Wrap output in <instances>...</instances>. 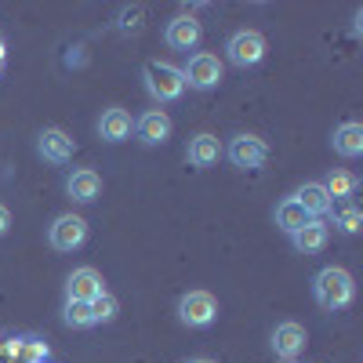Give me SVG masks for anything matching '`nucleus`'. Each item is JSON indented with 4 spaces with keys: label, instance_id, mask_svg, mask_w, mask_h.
<instances>
[{
    "label": "nucleus",
    "instance_id": "1",
    "mask_svg": "<svg viewBox=\"0 0 363 363\" xmlns=\"http://www.w3.org/2000/svg\"><path fill=\"white\" fill-rule=\"evenodd\" d=\"M313 298H316V306L327 309V313H338L345 306H352V298H356V284L345 269L338 265H327L320 269L316 277H313Z\"/></svg>",
    "mask_w": 363,
    "mask_h": 363
},
{
    "label": "nucleus",
    "instance_id": "2",
    "mask_svg": "<svg viewBox=\"0 0 363 363\" xmlns=\"http://www.w3.org/2000/svg\"><path fill=\"white\" fill-rule=\"evenodd\" d=\"M142 80H145L149 99L160 102V106L178 102L182 95H186V80H182V69L171 66V62H160V58H153V62L142 66Z\"/></svg>",
    "mask_w": 363,
    "mask_h": 363
},
{
    "label": "nucleus",
    "instance_id": "3",
    "mask_svg": "<svg viewBox=\"0 0 363 363\" xmlns=\"http://www.w3.org/2000/svg\"><path fill=\"white\" fill-rule=\"evenodd\" d=\"M182 80H186V87H193V91H211V87H218V80H222V62H218V55H211V51L189 55V62L182 66Z\"/></svg>",
    "mask_w": 363,
    "mask_h": 363
},
{
    "label": "nucleus",
    "instance_id": "4",
    "mask_svg": "<svg viewBox=\"0 0 363 363\" xmlns=\"http://www.w3.org/2000/svg\"><path fill=\"white\" fill-rule=\"evenodd\" d=\"M218 316V301L211 291H189L178 298V320L186 327H211Z\"/></svg>",
    "mask_w": 363,
    "mask_h": 363
},
{
    "label": "nucleus",
    "instance_id": "5",
    "mask_svg": "<svg viewBox=\"0 0 363 363\" xmlns=\"http://www.w3.org/2000/svg\"><path fill=\"white\" fill-rule=\"evenodd\" d=\"M225 58L240 69L258 66L265 58V37L258 33V29H240V33H233L229 44H225Z\"/></svg>",
    "mask_w": 363,
    "mask_h": 363
},
{
    "label": "nucleus",
    "instance_id": "6",
    "mask_svg": "<svg viewBox=\"0 0 363 363\" xmlns=\"http://www.w3.org/2000/svg\"><path fill=\"white\" fill-rule=\"evenodd\" d=\"M225 157L240 171H255V167H262L269 160V145L258 135H233L229 145H225Z\"/></svg>",
    "mask_w": 363,
    "mask_h": 363
},
{
    "label": "nucleus",
    "instance_id": "7",
    "mask_svg": "<svg viewBox=\"0 0 363 363\" xmlns=\"http://www.w3.org/2000/svg\"><path fill=\"white\" fill-rule=\"evenodd\" d=\"M48 240L55 251H77L87 240V222L80 215H58L48 229Z\"/></svg>",
    "mask_w": 363,
    "mask_h": 363
},
{
    "label": "nucleus",
    "instance_id": "8",
    "mask_svg": "<svg viewBox=\"0 0 363 363\" xmlns=\"http://www.w3.org/2000/svg\"><path fill=\"white\" fill-rule=\"evenodd\" d=\"M37 153H40L48 164H69L73 153H77V142H73L62 128H44L40 138H37Z\"/></svg>",
    "mask_w": 363,
    "mask_h": 363
},
{
    "label": "nucleus",
    "instance_id": "9",
    "mask_svg": "<svg viewBox=\"0 0 363 363\" xmlns=\"http://www.w3.org/2000/svg\"><path fill=\"white\" fill-rule=\"evenodd\" d=\"M200 37H203V26H200L193 15H178V18H171L167 29H164V40H167V48H174V51H193V48L200 44Z\"/></svg>",
    "mask_w": 363,
    "mask_h": 363
},
{
    "label": "nucleus",
    "instance_id": "10",
    "mask_svg": "<svg viewBox=\"0 0 363 363\" xmlns=\"http://www.w3.org/2000/svg\"><path fill=\"white\" fill-rule=\"evenodd\" d=\"M135 135L142 145H164L171 138V116L164 109H145L135 120Z\"/></svg>",
    "mask_w": 363,
    "mask_h": 363
},
{
    "label": "nucleus",
    "instance_id": "11",
    "mask_svg": "<svg viewBox=\"0 0 363 363\" xmlns=\"http://www.w3.org/2000/svg\"><path fill=\"white\" fill-rule=\"evenodd\" d=\"M102 291H106V284H102V277H99L91 265L73 269L69 280H66V298H69V301H95Z\"/></svg>",
    "mask_w": 363,
    "mask_h": 363
},
{
    "label": "nucleus",
    "instance_id": "12",
    "mask_svg": "<svg viewBox=\"0 0 363 363\" xmlns=\"http://www.w3.org/2000/svg\"><path fill=\"white\" fill-rule=\"evenodd\" d=\"M309 335H306V327L294 323V320H284L277 323V330H272V352H277L280 359H294L301 349H306Z\"/></svg>",
    "mask_w": 363,
    "mask_h": 363
},
{
    "label": "nucleus",
    "instance_id": "13",
    "mask_svg": "<svg viewBox=\"0 0 363 363\" xmlns=\"http://www.w3.org/2000/svg\"><path fill=\"white\" fill-rule=\"evenodd\" d=\"M327 240H330V225H327L323 218H309L306 225L291 236V244H294V251H301V255H316V251L327 247Z\"/></svg>",
    "mask_w": 363,
    "mask_h": 363
},
{
    "label": "nucleus",
    "instance_id": "14",
    "mask_svg": "<svg viewBox=\"0 0 363 363\" xmlns=\"http://www.w3.org/2000/svg\"><path fill=\"white\" fill-rule=\"evenodd\" d=\"M294 203H298L301 211H306L309 218H323L327 211H330V203H335V200L327 196L323 182H306V186H301V189L294 193Z\"/></svg>",
    "mask_w": 363,
    "mask_h": 363
},
{
    "label": "nucleus",
    "instance_id": "15",
    "mask_svg": "<svg viewBox=\"0 0 363 363\" xmlns=\"http://www.w3.org/2000/svg\"><path fill=\"white\" fill-rule=\"evenodd\" d=\"M66 193L77 200V203H91V200H99L102 193V178L91 171V167H80L66 178Z\"/></svg>",
    "mask_w": 363,
    "mask_h": 363
},
{
    "label": "nucleus",
    "instance_id": "16",
    "mask_svg": "<svg viewBox=\"0 0 363 363\" xmlns=\"http://www.w3.org/2000/svg\"><path fill=\"white\" fill-rule=\"evenodd\" d=\"M218 157H222V142L207 131L189 138V145H186V160L193 167H211V164H218Z\"/></svg>",
    "mask_w": 363,
    "mask_h": 363
},
{
    "label": "nucleus",
    "instance_id": "17",
    "mask_svg": "<svg viewBox=\"0 0 363 363\" xmlns=\"http://www.w3.org/2000/svg\"><path fill=\"white\" fill-rule=\"evenodd\" d=\"M335 153L338 157H345V160H356V157H363V124H356V120H349V124H342L338 131H335Z\"/></svg>",
    "mask_w": 363,
    "mask_h": 363
},
{
    "label": "nucleus",
    "instance_id": "18",
    "mask_svg": "<svg viewBox=\"0 0 363 363\" xmlns=\"http://www.w3.org/2000/svg\"><path fill=\"white\" fill-rule=\"evenodd\" d=\"M99 135H102V142H124L131 135V113L116 109V106L106 109L102 120H99Z\"/></svg>",
    "mask_w": 363,
    "mask_h": 363
},
{
    "label": "nucleus",
    "instance_id": "19",
    "mask_svg": "<svg viewBox=\"0 0 363 363\" xmlns=\"http://www.w3.org/2000/svg\"><path fill=\"white\" fill-rule=\"evenodd\" d=\"M309 222V215H306V211H301L298 203H294V196H287L280 207H277V225L287 233V236H294L301 225H306Z\"/></svg>",
    "mask_w": 363,
    "mask_h": 363
},
{
    "label": "nucleus",
    "instance_id": "20",
    "mask_svg": "<svg viewBox=\"0 0 363 363\" xmlns=\"http://www.w3.org/2000/svg\"><path fill=\"white\" fill-rule=\"evenodd\" d=\"M62 320H66V327H73V330H87V327H95V313H91V301H69V298H66V306H62Z\"/></svg>",
    "mask_w": 363,
    "mask_h": 363
},
{
    "label": "nucleus",
    "instance_id": "21",
    "mask_svg": "<svg viewBox=\"0 0 363 363\" xmlns=\"http://www.w3.org/2000/svg\"><path fill=\"white\" fill-rule=\"evenodd\" d=\"M323 189H327L330 200H345V196H352L359 189V178L349 174V171H330V178L323 182Z\"/></svg>",
    "mask_w": 363,
    "mask_h": 363
},
{
    "label": "nucleus",
    "instance_id": "22",
    "mask_svg": "<svg viewBox=\"0 0 363 363\" xmlns=\"http://www.w3.org/2000/svg\"><path fill=\"white\" fill-rule=\"evenodd\" d=\"M116 29H120L124 37H138L142 29H145V8H142V4L124 8V11H120V18H116Z\"/></svg>",
    "mask_w": 363,
    "mask_h": 363
},
{
    "label": "nucleus",
    "instance_id": "23",
    "mask_svg": "<svg viewBox=\"0 0 363 363\" xmlns=\"http://www.w3.org/2000/svg\"><path fill=\"white\" fill-rule=\"evenodd\" d=\"M91 313H95V323H113L116 313H120V301L109 291H102L95 301H91Z\"/></svg>",
    "mask_w": 363,
    "mask_h": 363
},
{
    "label": "nucleus",
    "instance_id": "24",
    "mask_svg": "<svg viewBox=\"0 0 363 363\" xmlns=\"http://www.w3.org/2000/svg\"><path fill=\"white\" fill-rule=\"evenodd\" d=\"M335 225H338L342 233H359V225H363L359 207H356V203H342L338 215H335Z\"/></svg>",
    "mask_w": 363,
    "mask_h": 363
},
{
    "label": "nucleus",
    "instance_id": "25",
    "mask_svg": "<svg viewBox=\"0 0 363 363\" xmlns=\"http://www.w3.org/2000/svg\"><path fill=\"white\" fill-rule=\"evenodd\" d=\"M8 229H11V211H8L4 203H0V236H4Z\"/></svg>",
    "mask_w": 363,
    "mask_h": 363
},
{
    "label": "nucleus",
    "instance_id": "26",
    "mask_svg": "<svg viewBox=\"0 0 363 363\" xmlns=\"http://www.w3.org/2000/svg\"><path fill=\"white\" fill-rule=\"evenodd\" d=\"M186 363H215V359H207V356H200V359H186Z\"/></svg>",
    "mask_w": 363,
    "mask_h": 363
},
{
    "label": "nucleus",
    "instance_id": "27",
    "mask_svg": "<svg viewBox=\"0 0 363 363\" xmlns=\"http://www.w3.org/2000/svg\"><path fill=\"white\" fill-rule=\"evenodd\" d=\"M0 73H4V44H0Z\"/></svg>",
    "mask_w": 363,
    "mask_h": 363
},
{
    "label": "nucleus",
    "instance_id": "28",
    "mask_svg": "<svg viewBox=\"0 0 363 363\" xmlns=\"http://www.w3.org/2000/svg\"><path fill=\"white\" fill-rule=\"evenodd\" d=\"M0 44H4V40H0Z\"/></svg>",
    "mask_w": 363,
    "mask_h": 363
}]
</instances>
